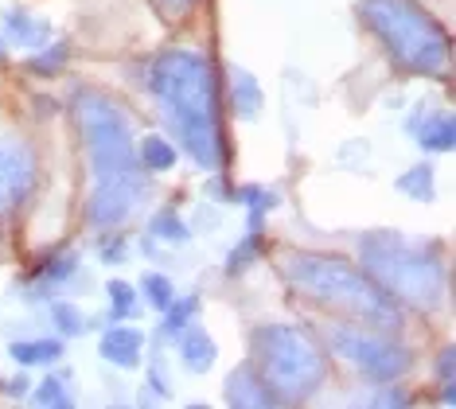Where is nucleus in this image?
<instances>
[{"mask_svg": "<svg viewBox=\"0 0 456 409\" xmlns=\"http://www.w3.org/2000/svg\"><path fill=\"white\" fill-rule=\"evenodd\" d=\"M70 113H75L82 149L90 160V176H94V192L86 203V218L98 230H113L141 207L149 180L137 160V141H133V125L126 110L102 90H75L70 98Z\"/></svg>", "mask_w": 456, "mask_h": 409, "instance_id": "obj_1", "label": "nucleus"}, {"mask_svg": "<svg viewBox=\"0 0 456 409\" xmlns=\"http://www.w3.org/2000/svg\"><path fill=\"white\" fill-rule=\"evenodd\" d=\"M149 94L160 102L172 136H180L183 152L207 172L223 168V129L215 106V75L200 51H164L149 67Z\"/></svg>", "mask_w": 456, "mask_h": 409, "instance_id": "obj_2", "label": "nucleus"}, {"mask_svg": "<svg viewBox=\"0 0 456 409\" xmlns=\"http://www.w3.org/2000/svg\"><path fill=\"white\" fill-rule=\"evenodd\" d=\"M285 277L293 281L297 292H305L308 300H316L320 308L336 312V316H347V320L367 323V328H379V331H394L402 323L398 300L387 297L362 269L347 266V261H339V258L289 254Z\"/></svg>", "mask_w": 456, "mask_h": 409, "instance_id": "obj_3", "label": "nucleus"}, {"mask_svg": "<svg viewBox=\"0 0 456 409\" xmlns=\"http://www.w3.org/2000/svg\"><path fill=\"white\" fill-rule=\"evenodd\" d=\"M362 273H367L387 297L413 304V308H437L444 297V266L437 249L421 238H406L398 230H370L359 242Z\"/></svg>", "mask_w": 456, "mask_h": 409, "instance_id": "obj_4", "label": "nucleus"}, {"mask_svg": "<svg viewBox=\"0 0 456 409\" xmlns=\"http://www.w3.org/2000/svg\"><path fill=\"white\" fill-rule=\"evenodd\" d=\"M359 16L382 39V47L390 51V59L402 70L425 75V78L449 75V62H452L449 36L413 0H359Z\"/></svg>", "mask_w": 456, "mask_h": 409, "instance_id": "obj_5", "label": "nucleus"}, {"mask_svg": "<svg viewBox=\"0 0 456 409\" xmlns=\"http://www.w3.org/2000/svg\"><path fill=\"white\" fill-rule=\"evenodd\" d=\"M254 371L277 402H305L328 379V359L308 331L293 323H262L250 335Z\"/></svg>", "mask_w": 456, "mask_h": 409, "instance_id": "obj_6", "label": "nucleus"}, {"mask_svg": "<svg viewBox=\"0 0 456 409\" xmlns=\"http://www.w3.org/2000/svg\"><path fill=\"white\" fill-rule=\"evenodd\" d=\"M328 343L336 355H344L351 366H359L370 382H398L410 371V348L390 339L379 328H355V323H339L328 328Z\"/></svg>", "mask_w": 456, "mask_h": 409, "instance_id": "obj_7", "label": "nucleus"}, {"mask_svg": "<svg viewBox=\"0 0 456 409\" xmlns=\"http://www.w3.org/2000/svg\"><path fill=\"white\" fill-rule=\"evenodd\" d=\"M36 152L16 136H0V223L12 218L32 199Z\"/></svg>", "mask_w": 456, "mask_h": 409, "instance_id": "obj_8", "label": "nucleus"}, {"mask_svg": "<svg viewBox=\"0 0 456 409\" xmlns=\"http://www.w3.org/2000/svg\"><path fill=\"white\" fill-rule=\"evenodd\" d=\"M141 351H144V335L137 328H129V323H118V328H110L102 335L98 343V355L113 366H121V371H133V366L141 363Z\"/></svg>", "mask_w": 456, "mask_h": 409, "instance_id": "obj_9", "label": "nucleus"}, {"mask_svg": "<svg viewBox=\"0 0 456 409\" xmlns=\"http://www.w3.org/2000/svg\"><path fill=\"white\" fill-rule=\"evenodd\" d=\"M226 402L246 409V405H277V397L269 394V386L262 382V374L254 366H238L226 374Z\"/></svg>", "mask_w": 456, "mask_h": 409, "instance_id": "obj_10", "label": "nucleus"}, {"mask_svg": "<svg viewBox=\"0 0 456 409\" xmlns=\"http://www.w3.org/2000/svg\"><path fill=\"white\" fill-rule=\"evenodd\" d=\"M175 343H180V363H183V371L207 374V371L215 366V355H219V348H215V339L200 328V323H188V328L175 335Z\"/></svg>", "mask_w": 456, "mask_h": 409, "instance_id": "obj_11", "label": "nucleus"}, {"mask_svg": "<svg viewBox=\"0 0 456 409\" xmlns=\"http://www.w3.org/2000/svg\"><path fill=\"white\" fill-rule=\"evenodd\" d=\"M4 36L12 39V44L28 47V51H39L44 44H51V24L32 16V12H24V8H8L4 12Z\"/></svg>", "mask_w": 456, "mask_h": 409, "instance_id": "obj_12", "label": "nucleus"}, {"mask_svg": "<svg viewBox=\"0 0 456 409\" xmlns=\"http://www.w3.org/2000/svg\"><path fill=\"white\" fill-rule=\"evenodd\" d=\"M413 136L425 152H449L456 144V121L449 110H429L425 118L413 125Z\"/></svg>", "mask_w": 456, "mask_h": 409, "instance_id": "obj_13", "label": "nucleus"}, {"mask_svg": "<svg viewBox=\"0 0 456 409\" xmlns=\"http://www.w3.org/2000/svg\"><path fill=\"white\" fill-rule=\"evenodd\" d=\"M78 269V258L75 254H51L36 266L32 273V297H47V292H55L59 285H67L70 277H75Z\"/></svg>", "mask_w": 456, "mask_h": 409, "instance_id": "obj_14", "label": "nucleus"}, {"mask_svg": "<svg viewBox=\"0 0 456 409\" xmlns=\"http://www.w3.org/2000/svg\"><path fill=\"white\" fill-rule=\"evenodd\" d=\"M231 106L242 121H254L265 106V94H262V82H257L250 70H231Z\"/></svg>", "mask_w": 456, "mask_h": 409, "instance_id": "obj_15", "label": "nucleus"}, {"mask_svg": "<svg viewBox=\"0 0 456 409\" xmlns=\"http://www.w3.org/2000/svg\"><path fill=\"white\" fill-rule=\"evenodd\" d=\"M137 160L144 172H168V168H175V160H180V152H175V144L168 141V136H141L137 144Z\"/></svg>", "mask_w": 456, "mask_h": 409, "instance_id": "obj_16", "label": "nucleus"}, {"mask_svg": "<svg viewBox=\"0 0 456 409\" xmlns=\"http://www.w3.org/2000/svg\"><path fill=\"white\" fill-rule=\"evenodd\" d=\"M8 355H12L20 366H47L63 355V343L59 339H20L8 348Z\"/></svg>", "mask_w": 456, "mask_h": 409, "instance_id": "obj_17", "label": "nucleus"}, {"mask_svg": "<svg viewBox=\"0 0 456 409\" xmlns=\"http://www.w3.org/2000/svg\"><path fill=\"white\" fill-rule=\"evenodd\" d=\"M394 187H398L406 199H418V203H429L433 192H437V184H433V168L429 164H413L410 172H402L398 180H394Z\"/></svg>", "mask_w": 456, "mask_h": 409, "instance_id": "obj_18", "label": "nucleus"}, {"mask_svg": "<svg viewBox=\"0 0 456 409\" xmlns=\"http://www.w3.org/2000/svg\"><path fill=\"white\" fill-rule=\"evenodd\" d=\"M195 316H200V297H191V292H188L183 300L175 297V300L168 304V308H164V323H160V331H164V335H172V339H175V335L188 328V323H195Z\"/></svg>", "mask_w": 456, "mask_h": 409, "instance_id": "obj_19", "label": "nucleus"}, {"mask_svg": "<svg viewBox=\"0 0 456 409\" xmlns=\"http://www.w3.org/2000/svg\"><path fill=\"white\" fill-rule=\"evenodd\" d=\"M67 44H44L32 55V62H28V67H32V75H39V78H51V75H59V70L67 67Z\"/></svg>", "mask_w": 456, "mask_h": 409, "instance_id": "obj_20", "label": "nucleus"}, {"mask_svg": "<svg viewBox=\"0 0 456 409\" xmlns=\"http://www.w3.org/2000/svg\"><path fill=\"white\" fill-rule=\"evenodd\" d=\"M141 292H144V304H149V308H157V312H164L175 300V289H172V281L164 277V273H144V277H141Z\"/></svg>", "mask_w": 456, "mask_h": 409, "instance_id": "obj_21", "label": "nucleus"}, {"mask_svg": "<svg viewBox=\"0 0 456 409\" xmlns=\"http://www.w3.org/2000/svg\"><path fill=\"white\" fill-rule=\"evenodd\" d=\"M149 230H152V238H164V242H188L191 238L188 223H183L175 211H157L152 215V223H149Z\"/></svg>", "mask_w": 456, "mask_h": 409, "instance_id": "obj_22", "label": "nucleus"}, {"mask_svg": "<svg viewBox=\"0 0 456 409\" xmlns=\"http://www.w3.org/2000/svg\"><path fill=\"white\" fill-rule=\"evenodd\" d=\"M36 402L39 405H75V394H70L67 386V374H51V379H44L36 386Z\"/></svg>", "mask_w": 456, "mask_h": 409, "instance_id": "obj_23", "label": "nucleus"}, {"mask_svg": "<svg viewBox=\"0 0 456 409\" xmlns=\"http://www.w3.org/2000/svg\"><path fill=\"white\" fill-rule=\"evenodd\" d=\"M106 292H110V304H113V316L133 320V316L141 312V304H137V289L126 285V281H110Z\"/></svg>", "mask_w": 456, "mask_h": 409, "instance_id": "obj_24", "label": "nucleus"}, {"mask_svg": "<svg viewBox=\"0 0 456 409\" xmlns=\"http://www.w3.org/2000/svg\"><path fill=\"white\" fill-rule=\"evenodd\" d=\"M257 246H262V218H250V234H246L242 246L231 254V273H242L246 266H254Z\"/></svg>", "mask_w": 456, "mask_h": 409, "instance_id": "obj_25", "label": "nucleus"}, {"mask_svg": "<svg viewBox=\"0 0 456 409\" xmlns=\"http://www.w3.org/2000/svg\"><path fill=\"white\" fill-rule=\"evenodd\" d=\"M51 316H55L59 335H82V331H86V316H82L70 300H55V304H51Z\"/></svg>", "mask_w": 456, "mask_h": 409, "instance_id": "obj_26", "label": "nucleus"}, {"mask_svg": "<svg viewBox=\"0 0 456 409\" xmlns=\"http://www.w3.org/2000/svg\"><path fill=\"white\" fill-rule=\"evenodd\" d=\"M452 366H456V351H452V348H444V351H441V359H437V382H441V397H444L449 405L456 402V390H452V386H456Z\"/></svg>", "mask_w": 456, "mask_h": 409, "instance_id": "obj_27", "label": "nucleus"}, {"mask_svg": "<svg viewBox=\"0 0 456 409\" xmlns=\"http://www.w3.org/2000/svg\"><path fill=\"white\" fill-rule=\"evenodd\" d=\"M106 242H102V261H110V266H113V261H121V258H126V238H121V234H113V230H106Z\"/></svg>", "mask_w": 456, "mask_h": 409, "instance_id": "obj_28", "label": "nucleus"}, {"mask_svg": "<svg viewBox=\"0 0 456 409\" xmlns=\"http://www.w3.org/2000/svg\"><path fill=\"white\" fill-rule=\"evenodd\" d=\"M157 4H160L168 16H180V12H188V8L195 4V0H157Z\"/></svg>", "mask_w": 456, "mask_h": 409, "instance_id": "obj_29", "label": "nucleus"}, {"mask_svg": "<svg viewBox=\"0 0 456 409\" xmlns=\"http://www.w3.org/2000/svg\"><path fill=\"white\" fill-rule=\"evenodd\" d=\"M4 62H8V55H4V47H0V67H4Z\"/></svg>", "mask_w": 456, "mask_h": 409, "instance_id": "obj_30", "label": "nucleus"}]
</instances>
